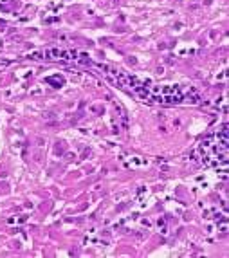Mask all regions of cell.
I'll use <instances>...</instances> for the list:
<instances>
[{
  "mask_svg": "<svg viewBox=\"0 0 229 258\" xmlns=\"http://www.w3.org/2000/svg\"><path fill=\"white\" fill-rule=\"evenodd\" d=\"M60 49H45L42 54H43V58L45 60H54V58H60Z\"/></svg>",
  "mask_w": 229,
  "mask_h": 258,
  "instance_id": "1",
  "label": "cell"
},
{
  "mask_svg": "<svg viewBox=\"0 0 229 258\" xmlns=\"http://www.w3.org/2000/svg\"><path fill=\"white\" fill-rule=\"evenodd\" d=\"M76 56H78V51H74V49L62 51V52H60V58H63V60H74Z\"/></svg>",
  "mask_w": 229,
  "mask_h": 258,
  "instance_id": "2",
  "label": "cell"
},
{
  "mask_svg": "<svg viewBox=\"0 0 229 258\" xmlns=\"http://www.w3.org/2000/svg\"><path fill=\"white\" fill-rule=\"evenodd\" d=\"M45 81H47V83H56L58 87H60V85H63V79H62V78H47Z\"/></svg>",
  "mask_w": 229,
  "mask_h": 258,
  "instance_id": "3",
  "label": "cell"
},
{
  "mask_svg": "<svg viewBox=\"0 0 229 258\" xmlns=\"http://www.w3.org/2000/svg\"><path fill=\"white\" fill-rule=\"evenodd\" d=\"M27 58H31V60H42V58H43V54H42V52H29V54H27Z\"/></svg>",
  "mask_w": 229,
  "mask_h": 258,
  "instance_id": "4",
  "label": "cell"
},
{
  "mask_svg": "<svg viewBox=\"0 0 229 258\" xmlns=\"http://www.w3.org/2000/svg\"><path fill=\"white\" fill-rule=\"evenodd\" d=\"M54 116H56L54 112H45V116H43V117H45V119H54Z\"/></svg>",
  "mask_w": 229,
  "mask_h": 258,
  "instance_id": "5",
  "label": "cell"
}]
</instances>
